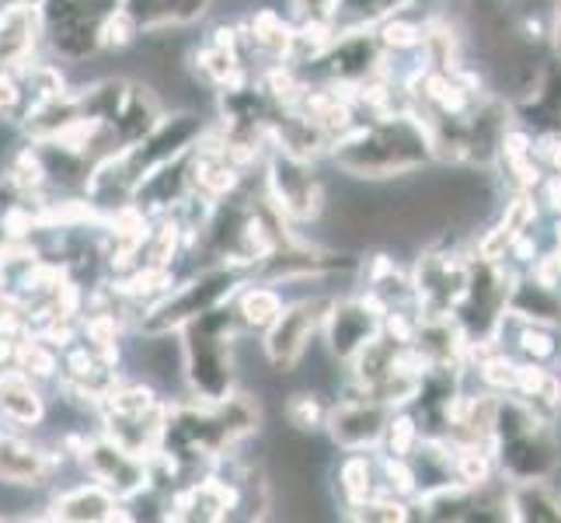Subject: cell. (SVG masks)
<instances>
[{"mask_svg":"<svg viewBox=\"0 0 561 523\" xmlns=\"http://www.w3.org/2000/svg\"><path fill=\"white\" fill-rule=\"evenodd\" d=\"M332 164L353 179L383 182L401 179L436 161V147L425 123L412 109H394L383 115L359 120L345 137H339L328 150Z\"/></svg>","mask_w":561,"mask_h":523,"instance_id":"obj_1","label":"cell"},{"mask_svg":"<svg viewBox=\"0 0 561 523\" xmlns=\"http://www.w3.org/2000/svg\"><path fill=\"white\" fill-rule=\"evenodd\" d=\"M495 468L510 486L551 481L561 468L554 422H545L519 395H499L495 405Z\"/></svg>","mask_w":561,"mask_h":523,"instance_id":"obj_2","label":"cell"},{"mask_svg":"<svg viewBox=\"0 0 561 523\" xmlns=\"http://www.w3.org/2000/svg\"><path fill=\"white\" fill-rule=\"evenodd\" d=\"M230 304L213 307L179 332L182 374L196 401H224L234 395V339L241 332V321Z\"/></svg>","mask_w":561,"mask_h":523,"instance_id":"obj_3","label":"cell"},{"mask_svg":"<svg viewBox=\"0 0 561 523\" xmlns=\"http://www.w3.org/2000/svg\"><path fill=\"white\" fill-rule=\"evenodd\" d=\"M244 269L234 265H203L196 276L175 283L168 294L140 311V332L150 339H168L171 332H182L188 321H196L199 315L224 307L238 297V289L244 286Z\"/></svg>","mask_w":561,"mask_h":523,"instance_id":"obj_4","label":"cell"},{"mask_svg":"<svg viewBox=\"0 0 561 523\" xmlns=\"http://www.w3.org/2000/svg\"><path fill=\"white\" fill-rule=\"evenodd\" d=\"M513 269L506 262H492L471 255V276L468 289H463L460 304L454 307V318L468 336L471 349L495 345L502 339V328L510 325V286H513Z\"/></svg>","mask_w":561,"mask_h":523,"instance_id":"obj_5","label":"cell"},{"mask_svg":"<svg viewBox=\"0 0 561 523\" xmlns=\"http://www.w3.org/2000/svg\"><path fill=\"white\" fill-rule=\"evenodd\" d=\"M119 8L123 0H38L43 35L56 53L70 56V60H88V56L105 49V22Z\"/></svg>","mask_w":561,"mask_h":523,"instance_id":"obj_6","label":"cell"},{"mask_svg":"<svg viewBox=\"0 0 561 523\" xmlns=\"http://www.w3.org/2000/svg\"><path fill=\"white\" fill-rule=\"evenodd\" d=\"M262 185L273 196V203L286 213L294 224L318 220L324 209V185L314 171V161L297 158L283 147H268L262 161Z\"/></svg>","mask_w":561,"mask_h":523,"instance_id":"obj_7","label":"cell"},{"mask_svg":"<svg viewBox=\"0 0 561 523\" xmlns=\"http://www.w3.org/2000/svg\"><path fill=\"white\" fill-rule=\"evenodd\" d=\"M471 276V255L457 248L450 238H439L430 248H422V255L412 269V280L419 289V315H454L463 289Z\"/></svg>","mask_w":561,"mask_h":523,"instance_id":"obj_8","label":"cell"},{"mask_svg":"<svg viewBox=\"0 0 561 523\" xmlns=\"http://www.w3.org/2000/svg\"><path fill=\"white\" fill-rule=\"evenodd\" d=\"M328 307H332V297H304L294 304H283L279 318L262 332V349L265 360L273 363V371L279 374L297 371L314 336L324 328Z\"/></svg>","mask_w":561,"mask_h":523,"instance_id":"obj_9","label":"cell"},{"mask_svg":"<svg viewBox=\"0 0 561 523\" xmlns=\"http://www.w3.org/2000/svg\"><path fill=\"white\" fill-rule=\"evenodd\" d=\"M383 53L387 49L380 46L377 29H345L332 38V46H328L311 67L321 73V81H332L345 91H356L387 73Z\"/></svg>","mask_w":561,"mask_h":523,"instance_id":"obj_10","label":"cell"},{"mask_svg":"<svg viewBox=\"0 0 561 523\" xmlns=\"http://www.w3.org/2000/svg\"><path fill=\"white\" fill-rule=\"evenodd\" d=\"M359 259L342 255V251H324L314 245H304L300 238H289L276 245L268 255L251 269V276L262 283H304V280H324V276H339V273H359Z\"/></svg>","mask_w":561,"mask_h":523,"instance_id":"obj_11","label":"cell"},{"mask_svg":"<svg viewBox=\"0 0 561 523\" xmlns=\"http://www.w3.org/2000/svg\"><path fill=\"white\" fill-rule=\"evenodd\" d=\"M398 409H391L387 401H377L370 395L356 391L350 384L345 387V395L332 405V412H328V422L324 430L332 436V443L339 451H377L383 443V433H387V422H391Z\"/></svg>","mask_w":561,"mask_h":523,"instance_id":"obj_12","label":"cell"},{"mask_svg":"<svg viewBox=\"0 0 561 523\" xmlns=\"http://www.w3.org/2000/svg\"><path fill=\"white\" fill-rule=\"evenodd\" d=\"M383 318H387V311L370 294H356V297H342V300L335 297L332 307H328L324 328H321L332 360L350 366L363 349L383 332Z\"/></svg>","mask_w":561,"mask_h":523,"instance_id":"obj_13","label":"cell"},{"mask_svg":"<svg viewBox=\"0 0 561 523\" xmlns=\"http://www.w3.org/2000/svg\"><path fill=\"white\" fill-rule=\"evenodd\" d=\"M81 461H84L91 481L105 486L115 499L129 502V499L150 492V457L133 454L129 447L115 443L112 436L88 440Z\"/></svg>","mask_w":561,"mask_h":523,"instance_id":"obj_14","label":"cell"},{"mask_svg":"<svg viewBox=\"0 0 561 523\" xmlns=\"http://www.w3.org/2000/svg\"><path fill=\"white\" fill-rule=\"evenodd\" d=\"M43 38V11L28 0H11L0 4V67L25 70L32 64V53Z\"/></svg>","mask_w":561,"mask_h":523,"instance_id":"obj_15","label":"cell"},{"mask_svg":"<svg viewBox=\"0 0 561 523\" xmlns=\"http://www.w3.org/2000/svg\"><path fill=\"white\" fill-rule=\"evenodd\" d=\"M534 224H537V200H534V192L516 189L513 196L506 200V206H502V217L495 220V227H489L485 235L478 238L474 255L492 259V262H506L513 245L524 235H530Z\"/></svg>","mask_w":561,"mask_h":523,"instance_id":"obj_16","label":"cell"},{"mask_svg":"<svg viewBox=\"0 0 561 523\" xmlns=\"http://www.w3.org/2000/svg\"><path fill=\"white\" fill-rule=\"evenodd\" d=\"M510 321L548 325L561 332V289L540 280L534 269L516 273L510 286Z\"/></svg>","mask_w":561,"mask_h":523,"instance_id":"obj_17","label":"cell"},{"mask_svg":"<svg viewBox=\"0 0 561 523\" xmlns=\"http://www.w3.org/2000/svg\"><path fill=\"white\" fill-rule=\"evenodd\" d=\"M244 46L248 53L265 56L268 64H289L294 60V46H297V22H286V18L273 8H259L248 14V22L241 25Z\"/></svg>","mask_w":561,"mask_h":523,"instance_id":"obj_18","label":"cell"},{"mask_svg":"<svg viewBox=\"0 0 561 523\" xmlns=\"http://www.w3.org/2000/svg\"><path fill=\"white\" fill-rule=\"evenodd\" d=\"M123 499H115L105 486L91 481V486L67 489L64 496L53 499V520H70V523H102V520H129L123 513Z\"/></svg>","mask_w":561,"mask_h":523,"instance_id":"obj_19","label":"cell"},{"mask_svg":"<svg viewBox=\"0 0 561 523\" xmlns=\"http://www.w3.org/2000/svg\"><path fill=\"white\" fill-rule=\"evenodd\" d=\"M46 405L43 395H38L35 377H28L25 371H0V422H11L18 430H28L38 419H43Z\"/></svg>","mask_w":561,"mask_h":523,"instance_id":"obj_20","label":"cell"},{"mask_svg":"<svg viewBox=\"0 0 561 523\" xmlns=\"http://www.w3.org/2000/svg\"><path fill=\"white\" fill-rule=\"evenodd\" d=\"M53 471V461L46 451L32 447L28 440L0 433V481L11 486H43Z\"/></svg>","mask_w":561,"mask_h":523,"instance_id":"obj_21","label":"cell"},{"mask_svg":"<svg viewBox=\"0 0 561 523\" xmlns=\"http://www.w3.org/2000/svg\"><path fill=\"white\" fill-rule=\"evenodd\" d=\"M123 11L140 32H161L171 25H192L209 11V0H123Z\"/></svg>","mask_w":561,"mask_h":523,"instance_id":"obj_22","label":"cell"},{"mask_svg":"<svg viewBox=\"0 0 561 523\" xmlns=\"http://www.w3.org/2000/svg\"><path fill=\"white\" fill-rule=\"evenodd\" d=\"M510 520L561 523V496L548 481H519V486H510Z\"/></svg>","mask_w":561,"mask_h":523,"instance_id":"obj_23","label":"cell"},{"mask_svg":"<svg viewBox=\"0 0 561 523\" xmlns=\"http://www.w3.org/2000/svg\"><path fill=\"white\" fill-rule=\"evenodd\" d=\"M283 294L273 286V283H244L234 297V311H238V321L248 332H265L268 325H273L283 311Z\"/></svg>","mask_w":561,"mask_h":523,"instance_id":"obj_24","label":"cell"},{"mask_svg":"<svg viewBox=\"0 0 561 523\" xmlns=\"http://www.w3.org/2000/svg\"><path fill=\"white\" fill-rule=\"evenodd\" d=\"M339 489L345 496V510L359 507L374 492H380V468L370 461V454L350 451V457L339 464Z\"/></svg>","mask_w":561,"mask_h":523,"instance_id":"obj_25","label":"cell"},{"mask_svg":"<svg viewBox=\"0 0 561 523\" xmlns=\"http://www.w3.org/2000/svg\"><path fill=\"white\" fill-rule=\"evenodd\" d=\"M415 0H339L335 11V29H377L380 22L394 14H404Z\"/></svg>","mask_w":561,"mask_h":523,"instance_id":"obj_26","label":"cell"},{"mask_svg":"<svg viewBox=\"0 0 561 523\" xmlns=\"http://www.w3.org/2000/svg\"><path fill=\"white\" fill-rule=\"evenodd\" d=\"M519 332H516V353L519 360H530V363H551L558 360L561 345H558V328L548 325H530V321H516Z\"/></svg>","mask_w":561,"mask_h":523,"instance_id":"obj_27","label":"cell"},{"mask_svg":"<svg viewBox=\"0 0 561 523\" xmlns=\"http://www.w3.org/2000/svg\"><path fill=\"white\" fill-rule=\"evenodd\" d=\"M412 502L401 499L394 492H374L366 502H359V507H350V520H366V523H394V520H409L412 516Z\"/></svg>","mask_w":561,"mask_h":523,"instance_id":"obj_28","label":"cell"},{"mask_svg":"<svg viewBox=\"0 0 561 523\" xmlns=\"http://www.w3.org/2000/svg\"><path fill=\"white\" fill-rule=\"evenodd\" d=\"M283 412H286V422L294 425V430L300 433H318L324 430V422H328V412H332V405H324L318 395L311 391H297V395H289L286 405H283Z\"/></svg>","mask_w":561,"mask_h":523,"instance_id":"obj_29","label":"cell"},{"mask_svg":"<svg viewBox=\"0 0 561 523\" xmlns=\"http://www.w3.org/2000/svg\"><path fill=\"white\" fill-rule=\"evenodd\" d=\"M419 443H422V425H419V419L409 409H398L391 416V422H387V433H383L380 451L383 454H394V457H412Z\"/></svg>","mask_w":561,"mask_h":523,"instance_id":"obj_30","label":"cell"},{"mask_svg":"<svg viewBox=\"0 0 561 523\" xmlns=\"http://www.w3.org/2000/svg\"><path fill=\"white\" fill-rule=\"evenodd\" d=\"M18 371H25L35 380H46L60 371V356L49 339H22L18 345Z\"/></svg>","mask_w":561,"mask_h":523,"instance_id":"obj_31","label":"cell"},{"mask_svg":"<svg viewBox=\"0 0 561 523\" xmlns=\"http://www.w3.org/2000/svg\"><path fill=\"white\" fill-rule=\"evenodd\" d=\"M422 29H425V22L419 25V22H412L409 14H394V18H387V22L377 25V38H380V46L387 53H391V49L404 53V49H419Z\"/></svg>","mask_w":561,"mask_h":523,"instance_id":"obj_32","label":"cell"},{"mask_svg":"<svg viewBox=\"0 0 561 523\" xmlns=\"http://www.w3.org/2000/svg\"><path fill=\"white\" fill-rule=\"evenodd\" d=\"M289 8H294L297 22H328V25H335L339 0H289Z\"/></svg>","mask_w":561,"mask_h":523,"instance_id":"obj_33","label":"cell"},{"mask_svg":"<svg viewBox=\"0 0 561 523\" xmlns=\"http://www.w3.org/2000/svg\"><path fill=\"white\" fill-rule=\"evenodd\" d=\"M537 161L548 174H561V133H537Z\"/></svg>","mask_w":561,"mask_h":523,"instance_id":"obj_34","label":"cell"},{"mask_svg":"<svg viewBox=\"0 0 561 523\" xmlns=\"http://www.w3.org/2000/svg\"><path fill=\"white\" fill-rule=\"evenodd\" d=\"M537 189H540V203L561 217V174H545V182Z\"/></svg>","mask_w":561,"mask_h":523,"instance_id":"obj_35","label":"cell"},{"mask_svg":"<svg viewBox=\"0 0 561 523\" xmlns=\"http://www.w3.org/2000/svg\"><path fill=\"white\" fill-rule=\"evenodd\" d=\"M551 43H554V53L561 56V0H558L554 18H551Z\"/></svg>","mask_w":561,"mask_h":523,"instance_id":"obj_36","label":"cell"}]
</instances>
